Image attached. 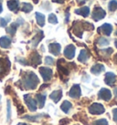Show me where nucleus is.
I'll use <instances>...</instances> for the list:
<instances>
[{"label":"nucleus","mask_w":117,"mask_h":125,"mask_svg":"<svg viewBox=\"0 0 117 125\" xmlns=\"http://www.w3.org/2000/svg\"><path fill=\"white\" fill-rule=\"evenodd\" d=\"M38 77L36 76V74L31 71L26 72L25 76L22 78V83L24 86V89L26 90H34L38 86Z\"/></svg>","instance_id":"nucleus-1"},{"label":"nucleus","mask_w":117,"mask_h":125,"mask_svg":"<svg viewBox=\"0 0 117 125\" xmlns=\"http://www.w3.org/2000/svg\"><path fill=\"white\" fill-rule=\"evenodd\" d=\"M10 61L7 59L0 58V76H5L10 69Z\"/></svg>","instance_id":"nucleus-2"},{"label":"nucleus","mask_w":117,"mask_h":125,"mask_svg":"<svg viewBox=\"0 0 117 125\" xmlns=\"http://www.w3.org/2000/svg\"><path fill=\"white\" fill-rule=\"evenodd\" d=\"M24 100L29 111H35L37 110V105H38L37 104V101H36V100H34L33 98L31 97L30 94H26L24 96Z\"/></svg>","instance_id":"nucleus-3"},{"label":"nucleus","mask_w":117,"mask_h":125,"mask_svg":"<svg viewBox=\"0 0 117 125\" xmlns=\"http://www.w3.org/2000/svg\"><path fill=\"white\" fill-rule=\"evenodd\" d=\"M89 112L93 115L103 114L104 112V107L100 103H93L89 108Z\"/></svg>","instance_id":"nucleus-4"},{"label":"nucleus","mask_w":117,"mask_h":125,"mask_svg":"<svg viewBox=\"0 0 117 125\" xmlns=\"http://www.w3.org/2000/svg\"><path fill=\"white\" fill-rule=\"evenodd\" d=\"M105 11L103 10L102 7H96L93 11V14H92V18H93V20L95 21H99L100 19H103L104 17H105Z\"/></svg>","instance_id":"nucleus-5"},{"label":"nucleus","mask_w":117,"mask_h":125,"mask_svg":"<svg viewBox=\"0 0 117 125\" xmlns=\"http://www.w3.org/2000/svg\"><path fill=\"white\" fill-rule=\"evenodd\" d=\"M39 73L42 76V79L45 81H48L51 80L52 78V70L49 68H46V67H41L39 68Z\"/></svg>","instance_id":"nucleus-6"},{"label":"nucleus","mask_w":117,"mask_h":125,"mask_svg":"<svg viewBox=\"0 0 117 125\" xmlns=\"http://www.w3.org/2000/svg\"><path fill=\"white\" fill-rule=\"evenodd\" d=\"M98 97L101 100H103V101H109L111 100V98H112V93H111V91L108 89H104L103 88V89H102L99 91Z\"/></svg>","instance_id":"nucleus-7"},{"label":"nucleus","mask_w":117,"mask_h":125,"mask_svg":"<svg viewBox=\"0 0 117 125\" xmlns=\"http://www.w3.org/2000/svg\"><path fill=\"white\" fill-rule=\"evenodd\" d=\"M81 88H80V85L78 84H75V85H73L70 90L69 92V96L70 98H72V99H77V98H79L81 96Z\"/></svg>","instance_id":"nucleus-8"},{"label":"nucleus","mask_w":117,"mask_h":125,"mask_svg":"<svg viewBox=\"0 0 117 125\" xmlns=\"http://www.w3.org/2000/svg\"><path fill=\"white\" fill-rule=\"evenodd\" d=\"M112 31H113V27L110 24H103L102 27L98 28V33L103 35L110 36Z\"/></svg>","instance_id":"nucleus-9"},{"label":"nucleus","mask_w":117,"mask_h":125,"mask_svg":"<svg viewBox=\"0 0 117 125\" xmlns=\"http://www.w3.org/2000/svg\"><path fill=\"white\" fill-rule=\"evenodd\" d=\"M75 47L73 45H69L66 47V49H64V56L67 59H71L74 58L75 55Z\"/></svg>","instance_id":"nucleus-10"},{"label":"nucleus","mask_w":117,"mask_h":125,"mask_svg":"<svg viewBox=\"0 0 117 125\" xmlns=\"http://www.w3.org/2000/svg\"><path fill=\"white\" fill-rule=\"evenodd\" d=\"M30 62L34 67L38 66V64L41 63V56L39 55L37 51H34L30 56Z\"/></svg>","instance_id":"nucleus-11"},{"label":"nucleus","mask_w":117,"mask_h":125,"mask_svg":"<svg viewBox=\"0 0 117 125\" xmlns=\"http://www.w3.org/2000/svg\"><path fill=\"white\" fill-rule=\"evenodd\" d=\"M60 49H61V47L58 43H51V44H49V46H48L49 52L52 53L53 55L55 56H58L60 53Z\"/></svg>","instance_id":"nucleus-12"},{"label":"nucleus","mask_w":117,"mask_h":125,"mask_svg":"<svg viewBox=\"0 0 117 125\" xmlns=\"http://www.w3.org/2000/svg\"><path fill=\"white\" fill-rule=\"evenodd\" d=\"M116 80V76L114 75V73L112 72H107L105 74V79H104V81L107 85L109 86H113Z\"/></svg>","instance_id":"nucleus-13"},{"label":"nucleus","mask_w":117,"mask_h":125,"mask_svg":"<svg viewBox=\"0 0 117 125\" xmlns=\"http://www.w3.org/2000/svg\"><path fill=\"white\" fill-rule=\"evenodd\" d=\"M7 6H8V8L15 13H17V11L19 10V1L18 0H9L7 2Z\"/></svg>","instance_id":"nucleus-14"},{"label":"nucleus","mask_w":117,"mask_h":125,"mask_svg":"<svg viewBox=\"0 0 117 125\" xmlns=\"http://www.w3.org/2000/svg\"><path fill=\"white\" fill-rule=\"evenodd\" d=\"M62 97V91L61 90H55V91H53L50 95H49V98L51 99L52 101H54L55 103L58 102L59 100L61 99Z\"/></svg>","instance_id":"nucleus-15"},{"label":"nucleus","mask_w":117,"mask_h":125,"mask_svg":"<svg viewBox=\"0 0 117 125\" xmlns=\"http://www.w3.org/2000/svg\"><path fill=\"white\" fill-rule=\"evenodd\" d=\"M103 70H104V67L103 65L102 64H95L94 66L92 67V69H91V72L94 74V75H99L101 73L103 72Z\"/></svg>","instance_id":"nucleus-16"},{"label":"nucleus","mask_w":117,"mask_h":125,"mask_svg":"<svg viewBox=\"0 0 117 125\" xmlns=\"http://www.w3.org/2000/svg\"><path fill=\"white\" fill-rule=\"evenodd\" d=\"M11 45V39L8 37L5 36L0 38V46L4 49H8Z\"/></svg>","instance_id":"nucleus-17"},{"label":"nucleus","mask_w":117,"mask_h":125,"mask_svg":"<svg viewBox=\"0 0 117 125\" xmlns=\"http://www.w3.org/2000/svg\"><path fill=\"white\" fill-rule=\"evenodd\" d=\"M89 58H90V54L88 53V51H87L86 49H82L81 51V53H80L79 57H78V59H79V61L84 63L89 59Z\"/></svg>","instance_id":"nucleus-18"},{"label":"nucleus","mask_w":117,"mask_h":125,"mask_svg":"<svg viewBox=\"0 0 117 125\" xmlns=\"http://www.w3.org/2000/svg\"><path fill=\"white\" fill-rule=\"evenodd\" d=\"M75 13L86 18L90 14V8L88 7H81V8H79V9H76Z\"/></svg>","instance_id":"nucleus-19"},{"label":"nucleus","mask_w":117,"mask_h":125,"mask_svg":"<svg viewBox=\"0 0 117 125\" xmlns=\"http://www.w3.org/2000/svg\"><path fill=\"white\" fill-rule=\"evenodd\" d=\"M45 101H46V96L43 94H37L36 95V101H37V104L38 105L39 108H43L45 104Z\"/></svg>","instance_id":"nucleus-20"},{"label":"nucleus","mask_w":117,"mask_h":125,"mask_svg":"<svg viewBox=\"0 0 117 125\" xmlns=\"http://www.w3.org/2000/svg\"><path fill=\"white\" fill-rule=\"evenodd\" d=\"M43 37H44V35H43V32H42V31L38 32V34H37V35L33 38V39H32V45H33V47H37L38 43L40 42V40L43 38Z\"/></svg>","instance_id":"nucleus-21"},{"label":"nucleus","mask_w":117,"mask_h":125,"mask_svg":"<svg viewBox=\"0 0 117 125\" xmlns=\"http://www.w3.org/2000/svg\"><path fill=\"white\" fill-rule=\"evenodd\" d=\"M42 117H47V115L38 114V115H35V116H25V117H23V119L28 120L29 122H38L39 119H41Z\"/></svg>","instance_id":"nucleus-22"},{"label":"nucleus","mask_w":117,"mask_h":125,"mask_svg":"<svg viewBox=\"0 0 117 125\" xmlns=\"http://www.w3.org/2000/svg\"><path fill=\"white\" fill-rule=\"evenodd\" d=\"M36 18H37V22H38V26L43 27L45 25V16L41 13H36Z\"/></svg>","instance_id":"nucleus-23"},{"label":"nucleus","mask_w":117,"mask_h":125,"mask_svg":"<svg viewBox=\"0 0 117 125\" xmlns=\"http://www.w3.org/2000/svg\"><path fill=\"white\" fill-rule=\"evenodd\" d=\"M60 109H61L62 111H64L65 113H68L70 111V110L71 109V103L68 101H65L62 102L61 106H60Z\"/></svg>","instance_id":"nucleus-24"},{"label":"nucleus","mask_w":117,"mask_h":125,"mask_svg":"<svg viewBox=\"0 0 117 125\" xmlns=\"http://www.w3.org/2000/svg\"><path fill=\"white\" fill-rule=\"evenodd\" d=\"M17 23H13V24H11V26L9 28H7V32L8 34H10V35H15V33L17 31Z\"/></svg>","instance_id":"nucleus-25"},{"label":"nucleus","mask_w":117,"mask_h":125,"mask_svg":"<svg viewBox=\"0 0 117 125\" xmlns=\"http://www.w3.org/2000/svg\"><path fill=\"white\" fill-rule=\"evenodd\" d=\"M33 9V7L31 6L30 4H26L24 3L23 4V6H22V7H21V10L23 11V12H25V13H28V12H30L31 10Z\"/></svg>","instance_id":"nucleus-26"},{"label":"nucleus","mask_w":117,"mask_h":125,"mask_svg":"<svg viewBox=\"0 0 117 125\" xmlns=\"http://www.w3.org/2000/svg\"><path fill=\"white\" fill-rule=\"evenodd\" d=\"M108 7H109V10L112 11V12H113V11H115L117 9V1L112 0L110 3H109Z\"/></svg>","instance_id":"nucleus-27"},{"label":"nucleus","mask_w":117,"mask_h":125,"mask_svg":"<svg viewBox=\"0 0 117 125\" xmlns=\"http://www.w3.org/2000/svg\"><path fill=\"white\" fill-rule=\"evenodd\" d=\"M93 125H108V122L105 119H101V120H96L93 122Z\"/></svg>","instance_id":"nucleus-28"},{"label":"nucleus","mask_w":117,"mask_h":125,"mask_svg":"<svg viewBox=\"0 0 117 125\" xmlns=\"http://www.w3.org/2000/svg\"><path fill=\"white\" fill-rule=\"evenodd\" d=\"M98 44H99V46H107L109 45V41L107 40L106 38H100L98 39Z\"/></svg>","instance_id":"nucleus-29"},{"label":"nucleus","mask_w":117,"mask_h":125,"mask_svg":"<svg viewBox=\"0 0 117 125\" xmlns=\"http://www.w3.org/2000/svg\"><path fill=\"white\" fill-rule=\"evenodd\" d=\"M48 22L49 23H52V24H57L58 23V20H57V18L54 14H50L48 16Z\"/></svg>","instance_id":"nucleus-30"},{"label":"nucleus","mask_w":117,"mask_h":125,"mask_svg":"<svg viewBox=\"0 0 117 125\" xmlns=\"http://www.w3.org/2000/svg\"><path fill=\"white\" fill-rule=\"evenodd\" d=\"M45 63H46L47 65H53V64H54V59H52L51 57H46Z\"/></svg>","instance_id":"nucleus-31"},{"label":"nucleus","mask_w":117,"mask_h":125,"mask_svg":"<svg viewBox=\"0 0 117 125\" xmlns=\"http://www.w3.org/2000/svg\"><path fill=\"white\" fill-rule=\"evenodd\" d=\"M11 117V106H10V101H7V121L10 120Z\"/></svg>","instance_id":"nucleus-32"},{"label":"nucleus","mask_w":117,"mask_h":125,"mask_svg":"<svg viewBox=\"0 0 117 125\" xmlns=\"http://www.w3.org/2000/svg\"><path fill=\"white\" fill-rule=\"evenodd\" d=\"M17 112H18V114H22L25 112V110L22 105H17Z\"/></svg>","instance_id":"nucleus-33"},{"label":"nucleus","mask_w":117,"mask_h":125,"mask_svg":"<svg viewBox=\"0 0 117 125\" xmlns=\"http://www.w3.org/2000/svg\"><path fill=\"white\" fill-rule=\"evenodd\" d=\"M68 123H70V120L69 119H62L59 122V125H67Z\"/></svg>","instance_id":"nucleus-34"},{"label":"nucleus","mask_w":117,"mask_h":125,"mask_svg":"<svg viewBox=\"0 0 117 125\" xmlns=\"http://www.w3.org/2000/svg\"><path fill=\"white\" fill-rule=\"evenodd\" d=\"M113 118H114V121L117 123V109H114L113 111Z\"/></svg>","instance_id":"nucleus-35"},{"label":"nucleus","mask_w":117,"mask_h":125,"mask_svg":"<svg viewBox=\"0 0 117 125\" xmlns=\"http://www.w3.org/2000/svg\"><path fill=\"white\" fill-rule=\"evenodd\" d=\"M7 23V22L5 18H0V27H6Z\"/></svg>","instance_id":"nucleus-36"},{"label":"nucleus","mask_w":117,"mask_h":125,"mask_svg":"<svg viewBox=\"0 0 117 125\" xmlns=\"http://www.w3.org/2000/svg\"><path fill=\"white\" fill-rule=\"evenodd\" d=\"M18 61H19L22 65H28V63L27 62V60H25L24 59H18Z\"/></svg>","instance_id":"nucleus-37"},{"label":"nucleus","mask_w":117,"mask_h":125,"mask_svg":"<svg viewBox=\"0 0 117 125\" xmlns=\"http://www.w3.org/2000/svg\"><path fill=\"white\" fill-rule=\"evenodd\" d=\"M77 3L79 4L80 6H82V5L85 3V0H77Z\"/></svg>","instance_id":"nucleus-38"},{"label":"nucleus","mask_w":117,"mask_h":125,"mask_svg":"<svg viewBox=\"0 0 117 125\" xmlns=\"http://www.w3.org/2000/svg\"><path fill=\"white\" fill-rule=\"evenodd\" d=\"M53 2H56V3H58V4H62L64 2V0H52Z\"/></svg>","instance_id":"nucleus-39"},{"label":"nucleus","mask_w":117,"mask_h":125,"mask_svg":"<svg viewBox=\"0 0 117 125\" xmlns=\"http://www.w3.org/2000/svg\"><path fill=\"white\" fill-rule=\"evenodd\" d=\"M114 95L117 97V87L116 88H114Z\"/></svg>","instance_id":"nucleus-40"},{"label":"nucleus","mask_w":117,"mask_h":125,"mask_svg":"<svg viewBox=\"0 0 117 125\" xmlns=\"http://www.w3.org/2000/svg\"><path fill=\"white\" fill-rule=\"evenodd\" d=\"M9 90H10V87H7V89H6V94H8V92H9Z\"/></svg>","instance_id":"nucleus-41"},{"label":"nucleus","mask_w":117,"mask_h":125,"mask_svg":"<svg viewBox=\"0 0 117 125\" xmlns=\"http://www.w3.org/2000/svg\"><path fill=\"white\" fill-rule=\"evenodd\" d=\"M1 2H2V0H0V13L2 12V10H3V8H2V6H1Z\"/></svg>","instance_id":"nucleus-42"},{"label":"nucleus","mask_w":117,"mask_h":125,"mask_svg":"<svg viewBox=\"0 0 117 125\" xmlns=\"http://www.w3.org/2000/svg\"><path fill=\"white\" fill-rule=\"evenodd\" d=\"M114 44H115V47L117 48V40H115V42H114Z\"/></svg>","instance_id":"nucleus-43"},{"label":"nucleus","mask_w":117,"mask_h":125,"mask_svg":"<svg viewBox=\"0 0 117 125\" xmlns=\"http://www.w3.org/2000/svg\"><path fill=\"white\" fill-rule=\"evenodd\" d=\"M38 0H34V3L37 4V3H38Z\"/></svg>","instance_id":"nucleus-44"},{"label":"nucleus","mask_w":117,"mask_h":125,"mask_svg":"<svg viewBox=\"0 0 117 125\" xmlns=\"http://www.w3.org/2000/svg\"><path fill=\"white\" fill-rule=\"evenodd\" d=\"M115 35H116V36H117V30H116V32H115Z\"/></svg>","instance_id":"nucleus-45"}]
</instances>
